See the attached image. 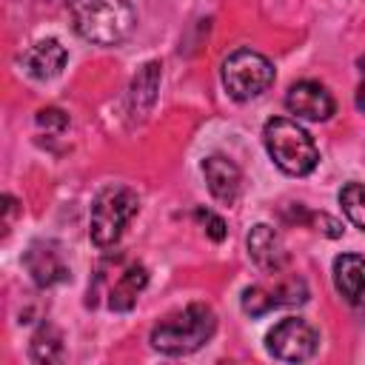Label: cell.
I'll return each mask as SVG.
<instances>
[{"label": "cell", "instance_id": "1", "mask_svg": "<svg viewBox=\"0 0 365 365\" xmlns=\"http://www.w3.org/2000/svg\"><path fill=\"white\" fill-rule=\"evenodd\" d=\"M217 331V314L205 302H191L182 311L160 319L151 331V345L160 354L182 356L202 348Z\"/></svg>", "mask_w": 365, "mask_h": 365}, {"label": "cell", "instance_id": "2", "mask_svg": "<svg viewBox=\"0 0 365 365\" xmlns=\"http://www.w3.org/2000/svg\"><path fill=\"white\" fill-rule=\"evenodd\" d=\"M262 143L274 165L291 177H305L317 168L319 151L311 134L291 117H271L262 128Z\"/></svg>", "mask_w": 365, "mask_h": 365}, {"label": "cell", "instance_id": "3", "mask_svg": "<svg viewBox=\"0 0 365 365\" xmlns=\"http://www.w3.org/2000/svg\"><path fill=\"white\" fill-rule=\"evenodd\" d=\"M71 20L83 40L117 46L134 29V9L125 0H71Z\"/></svg>", "mask_w": 365, "mask_h": 365}, {"label": "cell", "instance_id": "4", "mask_svg": "<svg viewBox=\"0 0 365 365\" xmlns=\"http://www.w3.org/2000/svg\"><path fill=\"white\" fill-rule=\"evenodd\" d=\"M140 211V200L131 188L125 185H108L103 188L94 202H91V217H88V237L97 248H108L114 245L125 225L137 217Z\"/></svg>", "mask_w": 365, "mask_h": 365}, {"label": "cell", "instance_id": "5", "mask_svg": "<svg viewBox=\"0 0 365 365\" xmlns=\"http://www.w3.org/2000/svg\"><path fill=\"white\" fill-rule=\"evenodd\" d=\"M222 86L234 100H254L274 86V66L254 48H237L222 60Z\"/></svg>", "mask_w": 365, "mask_h": 365}, {"label": "cell", "instance_id": "6", "mask_svg": "<svg viewBox=\"0 0 365 365\" xmlns=\"http://www.w3.org/2000/svg\"><path fill=\"white\" fill-rule=\"evenodd\" d=\"M265 348H268V354L274 359H282V362H305L319 348V331L308 319H302V317H285V319H279L268 331Z\"/></svg>", "mask_w": 365, "mask_h": 365}, {"label": "cell", "instance_id": "7", "mask_svg": "<svg viewBox=\"0 0 365 365\" xmlns=\"http://www.w3.org/2000/svg\"><path fill=\"white\" fill-rule=\"evenodd\" d=\"M308 302V285L302 277H279L274 285H248L242 291V311L262 317L274 308H291Z\"/></svg>", "mask_w": 365, "mask_h": 365}, {"label": "cell", "instance_id": "8", "mask_svg": "<svg viewBox=\"0 0 365 365\" xmlns=\"http://www.w3.org/2000/svg\"><path fill=\"white\" fill-rule=\"evenodd\" d=\"M285 108L294 114V117H302V120H314V123H322L328 120L334 111H336V103L331 97V91L317 83V80H299L288 88L285 94Z\"/></svg>", "mask_w": 365, "mask_h": 365}, {"label": "cell", "instance_id": "9", "mask_svg": "<svg viewBox=\"0 0 365 365\" xmlns=\"http://www.w3.org/2000/svg\"><path fill=\"white\" fill-rule=\"evenodd\" d=\"M23 265L26 271L31 274V279L40 285V288H51L57 282H66L68 279V265L63 259V251L57 242H48V240H40V242H31L26 257H23Z\"/></svg>", "mask_w": 365, "mask_h": 365}, {"label": "cell", "instance_id": "10", "mask_svg": "<svg viewBox=\"0 0 365 365\" xmlns=\"http://www.w3.org/2000/svg\"><path fill=\"white\" fill-rule=\"evenodd\" d=\"M334 288L356 314L365 317V257L339 254L334 259Z\"/></svg>", "mask_w": 365, "mask_h": 365}, {"label": "cell", "instance_id": "11", "mask_svg": "<svg viewBox=\"0 0 365 365\" xmlns=\"http://www.w3.org/2000/svg\"><path fill=\"white\" fill-rule=\"evenodd\" d=\"M202 174H205V185L211 191L214 200H220L222 205H234L240 200L242 191V171L222 154H211L202 160Z\"/></svg>", "mask_w": 365, "mask_h": 365}, {"label": "cell", "instance_id": "12", "mask_svg": "<svg viewBox=\"0 0 365 365\" xmlns=\"http://www.w3.org/2000/svg\"><path fill=\"white\" fill-rule=\"evenodd\" d=\"M245 245H248V257L257 262V268H262L268 274H279L288 265V251H285L282 237L265 222H259L248 231Z\"/></svg>", "mask_w": 365, "mask_h": 365}, {"label": "cell", "instance_id": "13", "mask_svg": "<svg viewBox=\"0 0 365 365\" xmlns=\"http://www.w3.org/2000/svg\"><path fill=\"white\" fill-rule=\"evenodd\" d=\"M66 60H68L66 46H63L60 40H51V37H48V40H37L34 46L26 48V54H23V68H26V74L34 77V80H51V77H57V74L63 71Z\"/></svg>", "mask_w": 365, "mask_h": 365}, {"label": "cell", "instance_id": "14", "mask_svg": "<svg viewBox=\"0 0 365 365\" xmlns=\"http://www.w3.org/2000/svg\"><path fill=\"white\" fill-rule=\"evenodd\" d=\"M145 285H148V268L143 262H128L108 288V308L120 311V314L131 311Z\"/></svg>", "mask_w": 365, "mask_h": 365}, {"label": "cell", "instance_id": "15", "mask_svg": "<svg viewBox=\"0 0 365 365\" xmlns=\"http://www.w3.org/2000/svg\"><path fill=\"white\" fill-rule=\"evenodd\" d=\"M160 63L151 60L145 63L134 80H131V88H128V108H131V117H143L148 114V108L154 106L157 100V88H160Z\"/></svg>", "mask_w": 365, "mask_h": 365}, {"label": "cell", "instance_id": "16", "mask_svg": "<svg viewBox=\"0 0 365 365\" xmlns=\"http://www.w3.org/2000/svg\"><path fill=\"white\" fill-rule=\"evenodd\" d=\"M29 356H31V362H43V365L60 362L63 359V334H60V328H54L51 322H43L31 336Z\"/></svg>", "mask_w": 365, "mask_h": 365}, {"label": "cell", "instance_id": "17", "mask_svg": "<svg viewBox=\"0 0 365 365\" xmlns=\"http://www.w3.org/2000/svg\"><path fill=\"white\" fill-rule=\"evenodd\" d=\"M339 205L345 217L365 234V185L362 182H345L339 191Z\"/></svg>", "mask_w": 365, "mask_h": 365}, {"label": "cell", "instance_id": "18", "mask_svg": "<svg viewBox=\"0 0 365 365\" xmlns=\"http://www.w3.org/2000/svg\"><path fill=\"white\" fill-rule=\"evenodd\" d=\"M37 125L46 128V131H66L68 128V114L48 106V108H40L37 111Z\"/></svg>", "mask_w": 365, "mask_h": 365}, {"label": "cell", "instance_id": "19", "mask_svg": "<svg viewBox=\"0 0 365 365\" xmlns=\"http://www.w3.org/2000/svg\"><path fill=\"white\" fill-rule=\"evenodd\" d=\"M197 220L202 222V228H205V234L214 240V242H222L225 240V222H222V217H217L214 211H205V208H197Z\"/></svg>", "mask_w": 365, "mask_h": 365}, {"label": "cell", "instance_id": "20", "mask_svg": "<svg viewBox=\"0 0 365 365\" xmlns=\"http://www.w3.org/2000/svg\"><path fill=\"white\" fill-rule=\"evenodd\" d=\"M356 108H359V111H365V83L356 88Z\"/></svg>", "mask_w": 365, "mask_h": 365}, {"label": "cell", "instance_id": "21", "mask_svg": "<svg viewBox=\"0 0 365 365\" xmlns=\"http://www.w3.org/2000/svg\"><path fill=\"white\" fill-rule=\"evenodd\" d=\"M356 66H359V68H362V71H365V54H362V57H359V60H356Z\"/></svg>", "mask_w": 365, "mask_h": 365}]
</instances>
